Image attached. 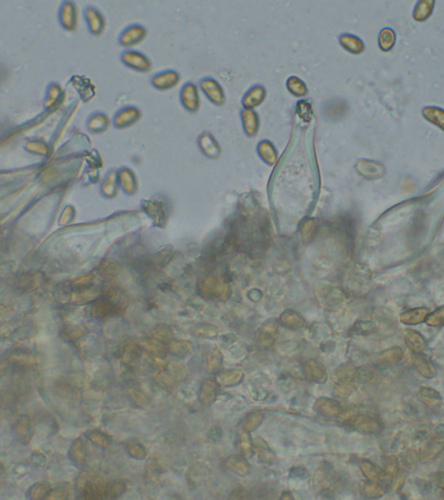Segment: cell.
<instances>
[{"label":"cell","instance_id":"cell-1","mask_svg":"<svg viewBox=\"0 0 444 500\" xmlns=\"http://www.w3.org/2000/svg\"><path fill=\"white\" fill-rule=\"evenodd\" d=\"M120 59L124 66L138 72H149L153 67L150 59L144 53L133 49L124 50Z\"/></svg>","mask_w":444,"mask_h":500},{"label":"cell","instance_id":"cell-2","mask_svg":"<svg viewBox=\"0 0 444 500\" xmlns=\"http://www.w3.org/2000/svg\"><path fill=\"white\" fill-rule=\"evenodd\" d=\"M148 34L147 29L140 24H133L124 29L118 37V43L124 48L130 49L141 44Z\"/></svg>","mask_w":444,"mask_h":500},{"label":"cell","instance_id":"cell-3","mask_svg":"<svg viewBox=\"0 0 444 500\" xmlns=\"http://www.w3.org/2000/svg\"><path fill=\"white\" fill-rule=\"evenodd\" d=\"M141 117V112L139 108L134 105H127L121 108L114 114L111 122L117 130H124L135 125Z\"/></svg>","mask_w":444,"mask_h":500},{"label":"cell","instance_id":"cell-4","mask_svg":"<svg viewBox=\"0 0 444 500\" xmlns=\"http://www.w3.org/2000/svg\"><path fill=\"white\" fill-rule=\"evenodd\" d=\"M59 24L67 31H75L78 24L77 6L72 1H63L59 7Z\"/></svg>","mask_w":444,"mask_h":500},{"label":"cell","instance_id":"cell-5","mask_svg":"<svg viewBox=\"0 0 444 500\" xmlns=\"http://www.w3.org/2000/svg\"><path fill=\"white\" fill-rule=\"evenodd\" d=\"M83 17L90 34L98 37L104 33L106 27V21L100 10L91 5L86 6L83 10Z\"/></svg>","mask_w":444,"mask_h":500},{"label":"cell","instance_id":"cell-6","mask_svg":"<svg viewBox=\"0 0 444 500\" xmlns=\"http://www.w3.org/2000/svg\"><path fill=\"white\" fill-rule=\"evenodd\" d=\"M180 79L181 76L177 71L174 70H166L152 76L150 83L156 90H168L176 86Z\"/></svg>","mask_w":444,"mask_h":500},{"label":"cell","instance_id":"cell-7","mask_svg":"<svg viewBox=\"0 0 444 500\" xmlns=\"http://www.w3.org/2000/svg\"><path fill=\"white\" fill-rule=\"evenodd\" d=\"M180 99L183 107L185 108L187 111L190 112H195L198 111L200 105V98L196 85L193 83H185L181 90Z\"/></svg>","mask_w":444,"mask_h":500},{"label":"cell","instance_id":"cell-8","mask_svg":"<svg viewBox=\"0 0 444 500\" xmlns=\"http://www.w3.org/2000/svg\"><path fill=\"white\" fill-rule=\"evenodd\" d=\"M112 122L110 117L102 111L90 115L86 121V129L92 134H101L107 131Z\"/></svg>","mask_w":444,"mask_h":500},{"label":"cell","instance_id":"cell-9","mask_svg":"<svg viewBox=\"0 0 444 500\" xmlns=\"http://www.w3.org/2000/svg\"><path fill=\"white\" fill-rule=\"evenodd\" d=\"M64 93L62 87L58 83H49L45 92L44 108L45 111H54L62 104Z\"/></svg>","mask_w":444,"mask_h":500},{"label":"cell","instance_id":"cell-10","mask_svg":"<svg viewBox=\"0 0 444 500\" xmlns=\"http://www.w3.org/2000/svg\"><path fill=\"white\" fill-rule=\"evenodd\" d=\"M444 449V431H438L437 435L432 440L424 447L421 459L424 461H429L434 459L437 456L441 453L442 451Z\"/></svg>","mask_w":444,"mask_h":500},{"label":"cell","instance_id":"cell-11","mask_svg":"<svg viewBox=\"0 0 444 500\" xmlns=\"http://www.w3.org/2000/svg\"><path fill=\"white\" fill-rule=\"evenodd\" d=\"M71 82L83 102L86 103L93 98L95 96V87L90 79H88L85 76H73Z\"/></svg>","mask_w":444,"mask_h":500},{"label":"cell","instance_id":"cell-12","mask_svg":"<svg viewBox=\"0 0 444 500\" xmlns=\"http://www.w3.org/2000/svg\"><path fill=\"white\" fill-rule=\"evenodd\" d=\"M200 88L203 90L205 95L208 97L209 100L216 104H222L224 103V94L221 87L214 80L204 79L200 82Z\"/></svg>","mask_w":444,"mask_h":500},{"label":"cell","instance_id":"cell-13","mask_svg":"<svg viewBox=\"0 0 444 500\" xmlns=\"http://www.w3.org/2000/svg\"><path fill=\"white\" fill-rule=\"evenodd\" d=\"M265 90L260 86H256L252 89L244 98L245 107L253 108L261 103L265 97Z\"/></svg>","mask_w":444,"mask_h":500},{"label":"cell","instance_id":"cell-14","mask_svg":"<svg viewBox=\"0 0 444 500\" xmlns=\"http://www.w3.org/2000/svg\"><path fill=\"white\" fill-rule=\"evenodd\" d=\"M414 367L422 375L426 378H432L435 375L433 366L426 358L423 356H417L415 357L413 361Z\"/></svg>","mask_w":444,"mask_h":500},{"label":"cell","instance_id":"cell-15","mask_svg":"<svg viewBox=\"0 0 444 500\" xmlns=\"http://www.w3.org/2000/svg\"><path fill=\"white\" fill-rule=\"evenodd\" d=\"M325 118L330 120H336L341 118L344 112V105L338 101H331L325 105L324 110Z\"/></svg>","mask_w":444,"mask_h":500},{"label":"cell","instance_id":"cell-16","mask_svg":"<svg viewBox=\"0 0 444 500\" xmlns=\"http://www.w3.org/2000/svg\"><path fill=\"white\" fill-rule=\"evenodd\" d=\"M245 131L249 136H253L258 130V118L254 111H244L242 113Z\"/></svg>","mask_w":444,"mask_h":500},{"label":"cell","instance_id":"cell-17","mask_svg":"<svg viewBox=\"0 0 444 500\" xmlns=\"http://www.w3.org/2000/svg\"><path fill=\"white\" fill-rule=\"evenodd\" d=\"M199 144L207 154H214L217 150V144L209 133H204L199 138Z\"/></svg>","mask_w":444,"mask_h":500},{"label":"cell","instance_id":"cell-18","mask_svg":"<svg viewBox=\"0 0 444 500\" xmlns=\"http://www.w3.org/2000/svg\"><path fill=\"white\" fill-rule=\"evenodd\" d=\"M24 148L27 151L33 152L34 154H44L48 150V144L45 141L36 138L28 141Z\"/></svg>","mask_w":444,"mask_h":500},{"label":"cell","instance_id":"cell-19","mask_svg":"<svg viewBox=\"0 0 444 500\" xmlns=\"http://www.w3.org/2000/svg\"><path fill=\"white\" fill-rule=\"evenodd\" d=\"M287 87L292 93L298 97H302L307 93V87L305 85V83L295 76L290 78L287 83Z\"/></svg>","mask_w":444,"mask_h":500},{"label":"cell","instance_id":"cell-20","mask_svg":"<svg viewBox=\"0 0 444 500\" xmlns=\"http://www.w3.org/2000/svg\"><path fill=\"white\" fill-rule=\"evenodd\" d=\"M421 399L428 404H435L441 400V396L438 392L429 387H422L419 392Z\"/></svg>","mask_w":444,"mask_h":500},{"label":"cell","instance_id":"cell-21","mask_svg":"<svg viewBox=\"0 0 444 500\" xmlns=\"http://www.w3.org/2000/svg\"><path fill=\"white\" fill-rule=\"evenodd\" d=\"M119 178H120L121 183L123 184L125 190L127 191L134 190V187H135V182H134L133 173L127 169H124L119 174Z\"/></svg>","mask_w":444,"mask_h":500},{"label":"cell","instance_id":"cell-22","mask_svg":"<svg viewBox=\"0 0 444 500\" xmlns=\"http://www.w3.org/2000/svg\"><path fill=\"white\" fill-rule=\"evenodd\" d=\"M340 42L344 48L347 49L348 51L352 52H358L362 50V45L360 41H358L357 38L350 36H342L340 38Z\"/></svg>","mask_w":444,"mask_h":500},{"label":"cell","instance_id":"cell-23","mask_svg":"<svg viewBox=\"0 0 444 500\" xmlns=\"http://www.w3.org/2000/svg\"><path fill=\"white\" fill-rule=\"evenodd\" d=\"M358 424L360 426L362 430H364V431H379L380 429V426L377 421L372 420V419H368V418H363L359 421Z\"/></svg>","mask_w":444,"mask_h":500},{"label":"cell","instance_id":"cell-24","mask_svg":"<svg viewBox=\"0 0 444 500\" xmlns=\"http://www.w3.org/2000/svg\"><path fill=\"white\" fill-rule=\"evenodd\" d=\"M383 488L379 484H366L364 487V493L371 497H379L383 494Z\"/></svg>","mask_w":444,"mask_h":500},{"label":"cell","instance_id":"cell-25","mask_svg":"<svg viewBox=\"0 0 444 500\" xmlns=\"http://www.w3.org/2000/svg\"><path fill=\"white\" fill-rule=\"evenodd\" d=\"M364 471L365 472L366 476L368 477L370 480H379L382 477V473L375 466H373L372 464H369V463L364 465Z\"/></svg>","mask_w":444,"mask_h":500},{"label":"cell","instance_id":"cell-26","mask_svg":"<svg viewBox=\"0 0 444 500\" xmlns=\"http://www.w3.org/2000/svg\"><path fill=\"white\" fill-rule=\"evenodd\" d=\"M385 473L388 475H395L398 470V462L394 456H389L385 460Z\"/></svg>","mask_w":444,"mask_h":500},{"label":"cell","instance_id":"cell-27","mask_svg":"<svg viewBox=\"0 0 444 500\" xmlns=\"http://www.w3.org/2000/svg\"><path fill=\"white\" fill-rule=\"evenodd\" d=\"M259 151H261V154H265V155H267V157L268 158H271V157H273V148H272V145L270 144L267 142H264L262 143L261 144L259 145Z\"/></svg>","mask_w":444,"mask_h":500}]
</instances>
